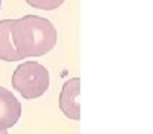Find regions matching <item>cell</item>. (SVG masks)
Here are the masks:
<instances>
[{"label":"cell","mask_w":153,"mask_h":134,"mask_svg":"<svg viewBox=\"0 0 153 134\" xmlns=\"http://www.w3.org/2000/svg\"><path fill=\"white\" fill-rule=\"evenodd\" d=\"M10 36L21 60L28 57H42L51 52L58 40V34L52 22L39 15H25L13 19Z\"/></svg>","instance_id":"cell-1"},{"label":"cell","mask_w":153,"mask_h":134,"mask_svg":"<svg viewBox=\"0 0 153 134\" xmlns=\"http://www.w3.org/2000/svg\"><path fill=\"white\" fill-rule=\"evenodd\" d=\"M12 87L27 100L42 97L49 88V72L36 61L22 63L13 72Z\"/></svg>","instance_id":"cell-2"},{"label":"cell","mask_w":153,"mask_h":134,"mask_svg":"<svg viewBox=\"0 0 153 134\" xmlns=\"http://www.w3.org/2000/svg\"><path fill=\"white\" fill-rule=\"evenodd\" d=\"M79 94H80V79L79 78H71L70 81H67L59 94V109L67 118L73 121L80 119Z\"/></svg>","instance_id":"cell-3"},{"label":"cell","mask_w":153,"mask_h":134,"mask_svg":"<svg viewBox=\"0 0 153 134\" xmlns=\"http://www.w3.org/2000/svg\"><path fill=\"white\" fill-rule=\"evenodd\" d=\"M22 107L9 89L0 87V133L12 128L21 118Z\"/></svg>","instance_id":"cell-4"},{"label":"cell","mask_w":153,"mask_h":134,"mask_svg":"<svg viewBox=\"0 0 153 134\" xmlns=\"http://www.w3.org/2000/svg\"><path fill=\"white\" fill-rule=\"evenodd\" d=\"M13 25V19H1L0 21V60L3 61H18L21 60V57L18 55L13 42H12V36H10V30Z\"/></svg>","instance_id":"cell-5"},{"label":"cell","mask_w":153,"mask_h":134,"mask_svg":"<svg viewBox=\"0 0 153 134\" xmlns=\"http://www.w3.org/2000/svg\"><path fill=\"white\" fill-rule=\"evenodd\" d=\"M25 1L31 7L42 9V10H53L64 3V0H25Z\"/></svg>","instance_id":"cell-6"},{"label":"cell","mask_w":153,"mask_h":134,"mask_svg":"<svg viewBox=\"0 0 153 134\" xmlns=\"http://www.w3.org/2000/svg\"><path fill=\"white\" fill-rule=\"evenodd\" d=\"M0 134H7V131H1V133Z\"/></svg>","instance_id":"cell-7"},{"label":"cell","mask_w":153,"mask_h":134,"mask_svg":"<svg viewBox=\"0 0 153 134\" xmlns=\"http://www.w3.org/2000/svg\"><path fill=\"white\" fill-rule=\"evenodd\" d=\"M0 7H1V0H0Z\"/></svg>","instance_id":"cell-8"}]
</instances>
